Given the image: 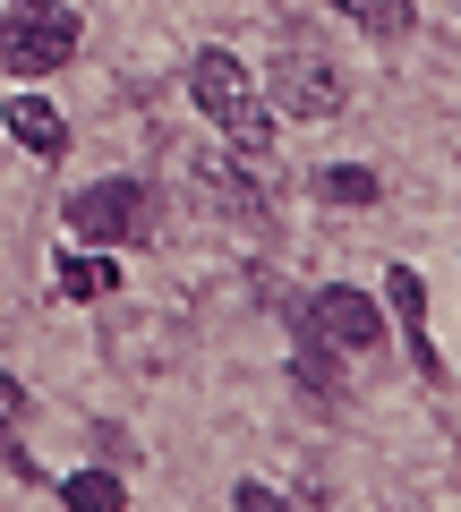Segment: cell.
I'll list each match as a JSON object with an SVG mask.
<instances>
[{
	"mask_svg": "<svg viewBox=\"0 0 461 512\" xmlns=\"http://www.w3.org/2000/svg\"><path fill=\"white\" fill-rule=\"evenodd\" d=\"M188 94H197V111L231 137V146L265 154V137H274V111H265V94L248 86V69L231 52H197L188 60Z\"/></svg>",
	"mask_w": 461,
	"mask_h": 512,
	"instance_id": "cell-1",
	"label": "cell"
},
{
	"mask_svg": "<svg viewBox=\"0 0 461 512\" xmlns=\"http://www.w3.org/2000/svg\"><path fill=\"white\" fill-rule=\"evenodd\" d=\"M0 60L18 77H52L77 60V18L69 9H52V0H26V9H9L0 18Z\"/></svg>",
	"mask_w": 461,
	"mask_h": 512,
	"instance_id": "cell-2",
	"label": "cell"
},
{
	"mask_svg": "<svg viewBox=\"0 0 461 512\" xmlns=\"http://www.w3.org/2000/svg\"><path fill=\"white\" fill-rule=\"evenodd\" d=\"M69 231H77V248H129V239L146 231V188L103 180V188H86V197H69Z\"/></svg>",
	"mask_w": 461,
	"mask_h": 512,
	"instance_id": "cell-3",
	"label": "cell"
},
{
	"mask_svg": "<svg viewBox=\"0 0 461 512\" xmlns=\"http://www.w3.org/2000/svg\"><path fill=\"white\" fill-rule=\"evenodd\" d=\"M274 111H291V120H333V111L351 103V86H342V69L316 52H282L274 60V94H265Z\"/></svg>",
	"mask_w": 461,
	"mask_h": 512,
	"instance_id": "cell-4",
	"label": "cell"
},
{
	"mask_svg": "<svg viewBox=\"0 0 461 512\" xmlns=\"http://www.w3.org/2000/svg\"><path fill=\"white\" fill-rule=\"evenodd\" d=\"M308 316H316V342H333V350H376L385 342V308L368 291H351V282H325Z\"/></svg>",
	"mask_w": 461,
	"mask_h": 512,
	"instance_id": "cell-5",
	"label": "cell"
},
{
	"mask_svg": "<svg viewBox=\"0 0 461 512\" xmlns=\"http://www.w3.org/2000/svg\"><path fill=\"white\" fill-rule=\"evenodd\" d=\"M197 180H205V197H214L231 222H257V231L274 222V188H265L257 171H248V154H205V163H197Z\"/></svg>",
	"mask_w": 461,
	"mask_h": 512,
	"instance_id": "cell-6",
	"label": "cell"
},
{
	"mask_svg": "<svg viewBox=\"0 0 461 512\" xmlns=\"http://www.w3.org/2000/svg\"><path fill=\"white\" fill-rule=\"evenodd\" d=\"M393 316H402V333H410V359H419V376L427 384H444V350H436V333H427V282L410 274V265H393Z\"/></svg>",
	"mask_w": 461,
	"mask_h": 512,
	"instance_id": "cell-7",
	"label": "cell"
},
{
	"mask_svg": "<svg viewBox=\"0 0 461 512\" xmlns=\"http://www.w3.org/2000/svg\"><path fill=\"white\" fill-rule=\"evenodd\" d=\"M0 120H9V137H18L26 154H43V163H60V154H69V120H60L43 94H9V103H0Z\"/></svg>",
	"mask_w": 461,
	"mask_h": 512,
	"instance_id": "cell-8",
	"label": "cell"
},
{
	"mask_svg": "<svg viewBox=\"0 0 461 512\" xmlns=\"http://www.w3.org/2000/svg\"><path fill=\"white\" fill-rule=\"evenodd\" d=\"M333 9H342L351 26H368L376 43H402L410 26H419V9H410V0H333Z\"/></svg>",
	"mask_w": 461,
	"mask_h": 512,
	"instance_id": "cell-9",
	"label": "cell"
},
{
	"mask_svg": "<svg viewBox=\"0 0 461 512\" xmlns=\"http://www.w3.org/2000/svg\"><path fill=\"white\" fill-rule=\"evenodd\" d=\"M60 504L69 512H129V487L111 470H77V478H60Z\"/></svg>",
	"mask_w": 461,
	"mask_h": 512,
	"instance_id": "cell-10",
	"label": "cell"
},
{
	"mask_svg": "<svg viewBox=\"0 0 461 512\" xmlns=\"http://www.w3.org/2000/svg\"><path fill=\"white\" fill-rule=\"evenodd\" d=\"M111 291H120L111 256H60V299H111Z\"/></svg>",
	"mask_w": 461,
	"mask_h": 512,
	"instance_id": "cell-11",
	"label": "cell"
},
{
	"mask_svg": "<svg viewBox=\"0 0 461 512\" xmlns=\"http://www.w3.org/2000/svg\"><path fill=\"white\" fill-rule=\"evenodd\" d=\"M18 427H26V384L9 376V367H0V461H9L18 478H35V461L18 453Z\"/></svg>",
	"mask_w": 461,
	"mask_h": 512,
	"instance_id": "cell-12",
	"label": "cell"
},
{
	"mask_svg": "<svg viewBox=\"0 0 461 512\" xmlns=\"http://www.w3.org/2000/svg\"><path fill=\"white\" fill-rule=\"evenodd\" d=\"M316 197H333V205H376V197H385V180L359 171V163H333V171H316Z\"/></svg>",
	"mask_w": 461,
	"mask_h": 512,
	"instance_id": "cell-13",
	"label": "cell"
},
{
	"mask_svg": "<svg viewBox=\"0 0 461 512\" xmlns=\"http://www.w3.org/2000/svg\"><path fill=\"white\" fill-rule=\"evenodd\" d=\"M231 512H291V504H282L274 487H257V478H240V495H231Z\"/></svg>",
	"mask_w": 461,
	"mask_h": 512,
	"instance_id": "cell-14",
	"label": "cell"
}]
</instances>
